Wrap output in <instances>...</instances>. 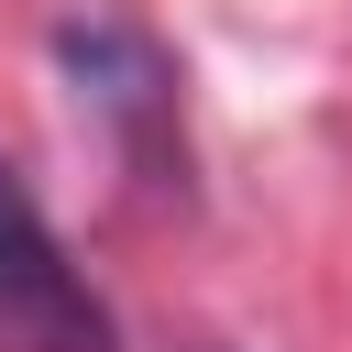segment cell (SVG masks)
Returning <instances> with one entry per match:
<instances>
[{
  "label": "cell",
  "instance_id": "6da1fadb",
  "mask_svg": "<svg viewBox=\"0 0 352 352\" xmlns=\"http://www.w3.org/2000/svg\"><path fill=\"white\" fill-rule=\"evenodd\" d=\"M55 55H66L77 99L110 121L121 165L154 176V187H187V143H176V66H165V44H154L143 22H121V11H88V22L55 33Z\"/></svg>",
  "mask_w": 352,
  "mask_h": 352
},
{
  "label": "cell",
  "instance_id": "7a4b0ae2",
  "mask_svg": "<svg viewBox=\"0 0 352 352\" xmlns=\"http://www.w3.org/2000/svg\"><path fill=\"white\" fill-rule=\"evenodd\" d=\"M0 352H110V308L0 154Z\"/></svg>",
  "mask_w": 352,
  "mask_h": 352
}]
</instances>
